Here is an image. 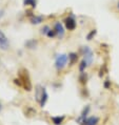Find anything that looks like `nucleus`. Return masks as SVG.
Listing matches in <instances>:
<instances>
[{
	"label": "nucleus",
	"instance_id": "nucleus-1",
	"mask_svg": "<svg viewBox=\"0 0 119 125\" xmlns=\"http://www.w3.org/2000/svg\"><path fill=\"white\" fill-rule=\"evenodd\" d=\"M16 84H18L20 86L25 89V91H31L32 89V83H31V80H30V77L27 75V71L25 69H22L19 74V78L15 80Z\"/></svg>",
	"mask_w": 119,
	"mask_h": 125
},
{
	"label": "nucleus",
	"instance_id": "nucleus-2",
	"mask_svg": "<svg viewBox=\"0 0 119 125\" xmlns=\"http://www.w3.org/2000/svg\"><path fill=\"white\" fill-rule=\"evenodd\" d=\"M36 88H37L36 89V95H35V97H36V100L39 102L40 106L43 107L45 105V103H47V101H48V95L47 91H45V88L42 87V86L38 85Z\"/></svg>",
	"mask_w": 119,
	"mask_h": 125
},
{
	"label": "nucleus",
	"instance_id": "nucleus-3",
	"mask_svg": "<svg viewBox=\"0 0 119 125\" xmlns=\"http://www.w3.org/2000/svg\"><path fill=\"white\" fill-rule=\"evenodd\" d=\"M69 60V56L65 54H61V55H57V57L55 59V66L58 71H61L66 66Z\"/></svg>",
	"mask_w": 119,
	"mask_h": 125
},
{
	"label": "nucleus",
	"instance_id": "nucleus-4",
	"mask_svg": "<svg viewBox=\"0 0 119 125\" xmlns=\"http://www.w3.org/2000/svg\"><path fill=\"white\" fill-rule=\"evenodd\" d=\"M76 122L80 125H97L99 122V118L98 117H89V118H78Z\"/></svg>",
	"mask_w": 119,
	"mask_h": 125
},
{
	"label": "nucleus",
	"instance_id": "nucleus-5",
	"mask_svg": "<svg viewBox=\"0 0 119 125\" xmlns=\"http://www.w3.org/2000/svg\"><path fill=\"white\" fill-rule=\"evenodd\" d=\"M82 53H83V57H84V60L86 61L87 65L92 64L93 59H94L93 51L91 50L89 46H83V47H82Z\"/></svg>",
	"mask_w": 119,
	"mask_h": 125
},
{
	"label": "nucleus",
	"instance_id": "nucleus-6",
	"mask_svg": "<svg viewBox=\"0 0 119 125\" xmlns=\"http://www.w3.org/2000/svg\"><path fill=\"white\" fill-rule=\"evenodd\" d=\"M64 26L66 30L69 31H74L77 26V23H76V20L73 16H69L64 19Z\"/></svg>",
	"mask_w": 119,
	"mask_h": 125
},
{
	"label": "nucleus",
	"instance_id": "nucleus-7",
	"mask_svg": "<svg viewBox=\"0 0 119 125\" xmlns=\"http://www.w3.org/2000/svg\"><path fill=\"white\" fill-rule=\"evenodd\" d=\"M54 30L56 31V34H57V37L59 39H62L65 35V31H64V26L61 22H56L55 23V26H54Z\"/></svg>",
	"mask_w": 119,
	"mask_h": 125
},
{
	"label": "nucleus",
	"instance_id": "nucleus-8",
	"mask_svg": "<svg viewBox=\"0 0 119 125\" xmlns=\"http://www.w3.org/2000/svg\"><path fill=\"white\" fill-rule=\"evenodd\" d=\"M9 39L8 37L5 36V34L2 32V31H0V48H2V50H8L9 47Z\"/></svg>",
	"mask_w": 119,
	"mask_h": 125
},
{
	"label": "nucleus",
	"instance_id": "nucleus-9",
	"mask_svg": "<svg viewBox=\"0 0 119 125\" xmlns=\"http://www.w3.org/2000/svg\"><path fill=\"white\" fill-rule=\"evenodd\" d=\"M30 21L32 24H40L41 22L43 21V16H36V15H33L31 17Z\"/></svg>",
	"mask_w": 119,
	"mask_h": 125
},
{
	"label": "nucleus",
	"instance_id": "nucleus-10",
	"mask_svg": "<svg viewBox=\"0 0 119 125\" xmlns=\"http://www.w3.org/2000/svg\"><path fill=\"white\" fill-rule=\"evenodd\" d=\"M77 60H78V55H77L76 53H71L69 54V62L71 65H74Z\"/></svg>",
	"mask_w": 119,
	"mask_h": 125
},
{
	"label": "nucleus",
	"instance_id": "nucleus-11",
	"mask_svg": "<svg viewBox=\"0 0 119 125\" xmlns=\"http://www.w3.org/2000/svg\"><path fill=\"white\" fill-rule=\"evenodd\" d=\"M24 6H31L32 9H35L37 6V0H23Z\"/></svg>",
	"mask_w": 119,
	"mask_h": 125
},
{
	"label": "nucleus",
	"instance_id": "nucleus-12",
	"mask_svg": "<svg viewBox=\"0 0 119 125\" xmlns=\"http://www.w3.org/2000/svg\"><path fill=\"white\" fill-rule=\"evenodd\" d=\"M52 120H53V122L55 125H60L62 122H63V120H64V117L62 116V117H53L52 118Z\"/></svg>",
	"mask_w": 119,
	"mask_h": 125
},
{
	"label": "nucleus",
	"instance_id": "nucleus-13",
	"mask_svg": "<svg viewBox=\"0 0 119 125\" xmlns=\"http://www.w3.org/2000/svg\"><path fill=\"white\" fill-rule=\"evenodd\" d=\"M36 45H37V41H35L34 39L29 40V41H27V42L25 43V46L29 47V48H35V47H36Z\"/></svg>",
	"mask_w": 119,
	"mask_h": 125
},
{
	"label": "nucleus",
	"instance_id": "nucleus-14",
	"mask_svg": "<svg viewBox=\"0 0 119 125\" xmlns=\"http://www.w3.org/2000/svg\"><path fill=\"white\" fill-rule=\"evenodd\" d=\"M96 34H97V31H96V30H92L89 34L86 35V40H89V41H90V40H92L93 38L96 36Z\"/></svg>",
	"mask_w": 119,
	"mask_h": 125
},
{
	"label": "nucleus",
	"instance_id": "nucleus-15",
	"mask_svg": "<svg viewBox=\"0 0 119 125\" xmlns=\"http://www.w3.org/2000/svg\"><path fill=\"white\" fill-rule=\"evenodd\" d=\"M87 66V63H86V61L83 59V60L81 61V63H80V66H79V71L81 72V73H83L84 72V69H85V67Z\"/></svg>",
	"mask_w": 119,
	"mask_h": 125
},
{
	"label": "nucleus",
	"instance_id": "nucleus-16",
	"mask_svg": "<svg viewBox=\"0 0 119 125\" xmlns=\"http://www.w3.org/2000/svg\"><path fill=\"white\" fill-rule=\"evenodd\" d=\"M47 36L48 37V38H54V37H57V34H56V31L55 30H50L48 32V34H47Z\"/></svg>",
	"mask_w": 119,
	"mask_h": 125
},
{
	"label": "nucleus",
	"instance_id": "nucleus-17",
	"mask_svg": "<svg viewBox=\"0 0 119 125\" xmlns=\"http://www.w3.org/2000/svg\"><path fill=\"white\" fill-rule=\"evenodd\" d=\"M50 30H51V29H50V26L45 25V26H43V29L41 30V34H43V35H45V36H47V34H48V32Z\"/></svg>",
	"mask_w": 119,
	"mask_h": 125
},
{
	"label": "nucleus",
	"instance_id": "nucleus-18",
	"mask_svg": "<svg viewBox=\"0 0 119 125\" xmlns=\"http://www.w3.org/2000/svg\"><path fill=\"white\" fill-rule=\"evenodd\" d=\"M3 15H4V12H3L2 10H0V19H1L2 17H3Z\"/></svg>",
	"mask_w": 119,
	"mask_h": 125
},
{
	"label": "nucleus",
	"instance_id": "nucleus-19",
	"mask_svg": "<svg viewBox=\"0 0 119 125\" xmlns=\"http://www.w3.org/2000/svg\"><path fill=\"white\" fill-rule=\"evenodd\" d=\"M1 109H2V105H1V103H0V112H1Z\"/></svg>",
	"mask_w": 119,
	"mask_h": 125
},
{
	"label": "nucleus",
	"instance_id": "nucleus-20",
	"mask_svg": "<svg viewBox=\"0 0 119 125\" xmlns=\"http://www.w3.org/2000/svg\"><path fill=\"white\" fill-rule=\"evenodd\" d=\"M117 8L119 9V1H118V3H117Z\"/></svg>",
	"mask_w": 119,
	"mask_h": 125
}]
</instances>
